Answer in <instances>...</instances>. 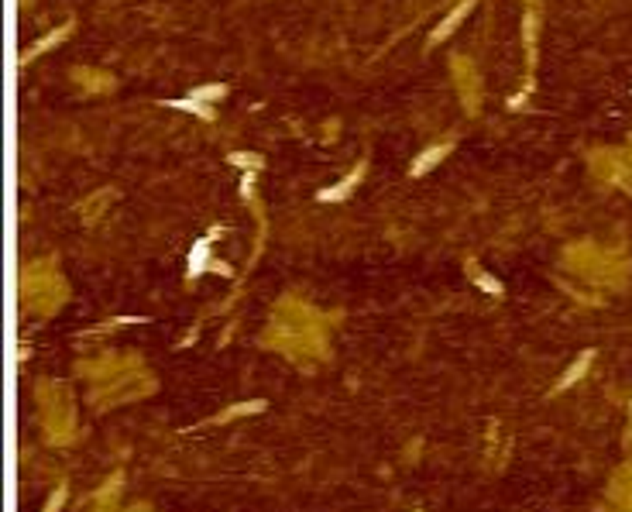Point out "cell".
Masks as SVG:
<instances>
[{
  "label": "cell",
  "instance_id": "obj_5",
  "mask_svg": "<svg viewBox=\"0 0 632 512\" xmlns=\"http://www.w3.org/2000/svg\"><path fill=\"white\" fill-rule=\"evenodd\" d=\"M231 162H234V165H244V169H262V165H265L258 155H231Z\"/></svg>",
  "mask_w": 632,
  "mask_h": 512
},
{
  "label": "cell",
  "instance_id": "obj_2",
  "mask_svg": "<svg viewBox=\"0 0 632 512\" xmlns=\"http://www.w3.org/2000/svg\"><path fill=\"white\" fill-rule=\"evenodd\" d=\"M169 107H179V110H189V113H199L203 120H213V110L203 100H196V97H189V100H169Z\"/></svg>",
  "mask_w": 632,
  "mask_h": 512
},
{
  "label": "cell",
  "instance_id": "obj_4",
  "mask_svg": "<svg viewBox=\"0 0 632 512\" xmlns=\"http://www.w3.org/2000/svg\"><path fill=\"white\" fill-rule=\"evenodd\" d=\"M361 172H364V165H358V169H354V176H351V179H344V183H341V186H334V190H327V193H320V200H341V196H347V190H351V186H354V183H358V179H361Z\"/></svg>",
  "mask_w": 632,
  "mask_h": 512
},
{
  "label": "cell",
  "instance_id": "obj_3",
  "mask_svg": "<svg viewBox=\"0 0 632 512\" xmlns=\"http://www.w3.org/2000/svg\"><path fill=\"white\" fill-rule=\"evenodd\" d=\"M467 7H471V0H464V3H460V7H457V10H453L451 17H447V21H444V24H440V28H437V35H433V42H444V38H447V35H451V31H453V24H457V21H460V17H464V14H467Z\"/></svg>",
  "mask_w": 632,
  "mask_h": 512
},
{
  "label": "cell",
  "instance_id": "obj_7",
  "mask_svg": "<svg viewBox=\"0 0 632 512\" xmlns=\"http://www.w3.org/2000/svg\"><path fill=\"white\" fill-rule=\"evenodd\" d=\"M224 93H227L224 86H203V90H196L192 97H196V100H217V97H224Z\"/></svg>",
  "mask_w": 632,
  "mask_h": 512
},
{
  "label": "cell",
  "instance_id": "obj_6",
  "mask_svg": "<svg viewBox=\"0 0 632 512\" xmlns=\"http://www.w3.org/2000/svg\"><path fill=\"white\" fill-rule=\"evenodd\" d=\"M203 258H206V241H199V244H196V251H192V262H189V272H192V275L203 268Z\"/></svg>",
  "mask_w": 632,
  "mask_h": 512
},
{
  "label": "cell",
  "instance_id": "obj_1",
  "mask_svg": "<svg viewBox=\"0 0 632 512\" xmlns=\"http://www.w3.org/2000/svg\"><path fill=\"white\" fill-rule=\"evenodd\" d=\"M447 152H451V145H437V148H430V152H423V155H419V158H416V162H413V176H419V172H426V169H430V165H433V162H437V158H444V155H447Z\"/></svg>",
  "mask_w": 632,
  "mask_h": 512
}]
</instances>
